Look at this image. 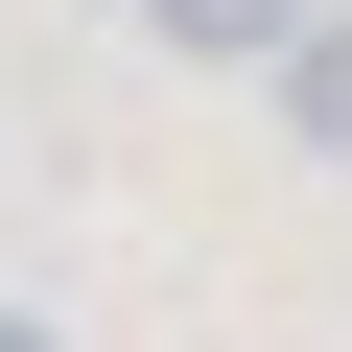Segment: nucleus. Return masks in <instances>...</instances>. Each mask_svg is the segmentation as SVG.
I'll list each match as a JSON object with an SVG mask.
<instances>
[{
    "instance_id": "7ed1b4c3",
    "label": "nucleus",
    "mask_w": 352,
    "mask_h": 352,
    "mask_svg": "<svg viewBox=\"0 0 352 352\" xmlns=\"http://www.w3.org/2000/svg\"><path fill=\"white\" fill-rule=\"evenodd\" d=\"M0 352H71V329H47V305H0Z\"/></svg>"
},
{
    "instance_id": "f257e3e1",
    "label": "nucleus",
    "mask_w": 352,
    "mask_h": 352,
    "mask_svg": "<svg viewBox=\"0 0 352 352\" xmlns=\"http://www.w3.org/2000/svg\"><path fill=\"white\" fill-rule=\"evenodd\" d=\"M258 118H282V164H329V188H352V0H305V47L258 71Z\"/></svg>"
},
{
    "instance_id": "f03ea898",
    "label": "nucleus",
    "mask_w": 352,
    "mask_h": 352,
    "mask_svg": "<svg viewBox=\"0 0 352 352\" xmlns=\"http://www.w3.org/2000/svg\"><path fill=\"white\" fill-rule=\"evenodd\" d=\"M141 47H164V71H282L305 0H141Z\"/></svg>"
}]
</instances>
